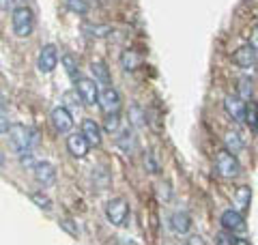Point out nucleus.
Returning <instances> with one entry per match:
<instances>
[{
    "label": "nucleus",
    "mask_w": 258,
    "mask_h": 245,
    "mask_svg": "<svg viewBox=\"0 0 258 245\" xmlns=\"http://www.w3.org/2000/svg\"><path fill=\"white\" fill-rule=\"evenodd\" d=\"M20 163H22V166L24 168H28V170H35V166H37V159H35V155H32L30 151H26V153H22L20 155Z\"/></svg>",
    "instance_id": "bb28decb"
},
{
    "label": "nucleus",
    "mask_w": 258,
    "mask_h": 245,
    "mask_svg": "<svg viewBox=\"0 0 258 245\" xmlns=\"http://www.w3.org/2000/svg\"><path fill=\"white\" fill-rule=\"evenodd\" d=\"M86 30H91V32H88L91 37H108L110 32H112L110 26H91V28H86Z\"/></svg>",
    "instance_id": "c85d7f7f"
},
{
    "label": "nucleus",
    "mask_w": 258,
    "mask_h": 245,
    "mask_svg": "<svg viewBox=\"0 0 258 245\" xmlns=\"http://www.w3.org/2000/svg\"><path fill=\"white\" fill-rule=\"evenodd\" d=\"M82 134L86 136V140L91 142V146H99L101 144V127L97 125L93 118H86L82 122Z\"/></svg>",
    "instance_id": "2eb2a0df"
},
{
    "label": "nucleus",
    "mask_w": 258,
    "mask_h": 245,
    "mask_svg": "<svg viewBox=\"0 0 258 245\" xmlns=\"http://www.w3.org/2000/svg\"><path fill=\"white\" fill-rule=\"evenodd\" d=\"M88 149H91V142L86 140V136H84L82 132H80V134H71V136L67 138V151L74 155V157H78V159L86 157Z\"/></svg>",
    "instance_id": "1a4fd4ad"
},
{
    "label": "nucleus",
    "mask_w": 258,
    "mask_h": 245,
    "mask_svg": "<svg viewBox=\"0 0 258 245\" xmlns=\"http://www.w3.org/2000/svg\"><path fill=\"white\" fill-rule=\"evenodd\" d=\"M232 60H235V65H237V67H241V69H252L256 65V50L252 45L239 47V50L232 54Z\"/></svg>",
    "instance_id": "ddd939ff"
},
{
    "label": "nucleus",
    "mask_w": 258,
    "mask_h": 245,
    "mask_svg": "<svg viewBox=\"0 0 258 245\" xmlns=\"http://www.w3.org/2000/svg\"><path fill=\"white\" fill-rule=\"evenodd\" d=\"M30 200L35 202L39 209H43V211H50L52 209V200L47 198V196H43V194H30Z\"/></svg>",
    "instance_id": "393cba45"
},
{
    "label": "nucleus",
    "mask_w": 258,
    "mask_h": 245,
    "mask_svg": "<svg viewBox=\"0 0 258 245\" xmlns=\"http://www.w3.org/2000/svg\"><path fill=\"white\" fill-rule=\"evenodd\" d=\"M168 226H170V230L174 234H185L191 228V219L187 213H183V211H176V213L170 215V219H168Z\"/></svg>",
    "instance_id": "4468645a"
},
{
    "label": "nucleus",
    "mask_w": 258,
    "mask_h": 245,
    "mask_svg": "<svg viewBox=\"0 0 258 245\" xmlns=\"http://www.w3.org/2000/svg\"><path fill=\"white\" fill-rule=\"evenodd\" d=\"M76 91L80 93V97H82V103L84 105H95L99 103V82L97 80H91V78H80L76 82Z\"/></svg>",
    "instance_id": "20e7f679"
},
{
    "label": "nucleus",
    "mask_w": 258,
    "mask_h": 245,
    "mask_svg": "<svg viewBox=\"0 0 258 245\" xmlns=\"http://www.w3.org/2000/svg\"><path fill=\"white\" fill-rule=\"evenodd\" d=\"M106 217L112 226H125L127 224V217H129V207L125 200L120 198H112L106 204Z\"/></svg>",
    "instance_id": "39448f33"
},
{
    "label": "nucleus",
    "mask_w": 258,
    "mask_h": 245,
    "mask_svg": "<svg viewBox=\"0 0 258 245\" xmlns=\"http://www.w3.org/2000/svg\"><path fill=\"white\" fill-rule=\"evenodd\" d=\"M140 54L138 52H134V50H125L123 54H120V67H123L125 71H134V69H138L140 67Z\"/></svg>",
    "instance_id": "dca6fc26"
},
{
    "label": "nucleus",
    "mask_w": 258,
    "mask_h": 245,
    "mask_svg": "<svg viewBox=\"0 0 258 245\" xmlns=\"http://www.w3.org/2000/svg\"><path fill=\"white\" fill-rule=\"evenodd\" d=\"M35 142H37V134L32 129H26L24 125H13L9 129V144L18 155L30 151Z\"/></svg>",
    "instance_id": "f257e3e1"
},
{
    "label": "nucleus",
    "mask_w": 258,
    "mask_h": 245,
    "mask_svg": "<svg viewBox=\"0 0 258 245\" xmlns=\"http://www.w3.org/2000/svg\"><path fill=\"white\" fill-rule=\"evenodd\" d=\"M249 200H252V190L247 185H241L237 194H235V209L237 211H245L249 207Z\"/></svg>",
    "instance_id": "f3484780"
},
{
    "label": "nucleus",
    "mask_w": 258,
    "mask_h": 245,
    "mask_svg": "<svg viewBox=\"0 0 258 245\" xmlns=\"http://www.w3.org/2000/svg\"><path fill=\"white\" fill-rule=\"evenodd\" d=\"M78 99L82 101V97H80V93H78V91H76V93H74V91H69V93H64V95H62V101H64L62 105H64L67 110H71V112L76 114V112H78V108H80Z\"/></svg>",
    "instance_id": "5701e85b"
},
{
    "label": "nucleus",
    "mask_w": 258,
    "mask_h": 245,
    "mask_svg": "<svg viewBox=\"0 0 258 245\" xmlns=\"http://www.w3.org/2000/svg\"><path fill=\"white\" fill-rule=\"evenodd\" d=\"M99 105H101V110L106 112V114H118V110H120V95L114 91L112 86H106L103 88V93H101V97H99Z\"/></svg>",
    "instance_id": "9d476101"
},
{
    "label": "nucleus",
    "mask_w": 258,
    "mask_h": 245,
    "mask_svg": "<svg viewBox=\"0 0 258 245\" xmlns=\"http://www.w3.org/2000/svg\"><path fill=\"white\" fill-rule=\"evenodd\" d=\"M249 45H252L254 50L258 52V24L252 28V32H249Z\"/></svg>",
    "instance_id": "7c9ffc66"
},
{
    "label": "nucleus",
    "mask_w": 258,
    "mask_h": 245,
    "mask_svg": "<svg viewBox=\"0 0 258 245\" xmlns=\"http://www.w3.org/2000/svg\"><path fill=\"white\" fill-rule=\"evenodd\" d=\"M118 125H120L118 114H108V118H106V125H103V129H106L108 134H118Z\"/></svg>",
    "instance_id": "a878e982"
},
{
    "label": "nucleus",
    "mask_w": 258,
    "mask_h": 245,
    "mask_svg": "<svg viewBox=\"0 0 258 245\" xmlns=\"http://www.w3.org/2000/svg\"><path fill=\"white\" fill-rule=\"evenodd\" d=\"M3 9H5V11H9V9H18V7H15V0H3Z\"/></svg>",
    "instance_id": "72a5a7b5"
},
{
    "label": "nucleus",
    "mask_w": 258,
    "mask_h": 245,
    "mask_svg": "<svg viewBox=\"0 0 258 245\" xmlns=\"http://www.w3.org/2000/svg\"><path fill=\"white\" fill-rule=\"evenodd\" d=\"M60 228H64L69 234H74V236H78V228H74L69 224V219H60Z\"/></svg>",
    "instance_id": "473e14b6"
},
{
    "label": "nucleus",
    "mask_w": 258,
    "mask_h": 245,
    "mask_svg": "<svg viewBox=\"0 0 258 245\" xmlns=\"http://www.w3.org/2000/svg\"><path fill=\"white\" fill-rule=\"evenodd\" d=\"M58 65V50L56 45H43L41 52H39V58H37V69L41 73H52Z\"/></svg>",
    "instance_id": "0eeeda50"
},
{
    "label": "nucleus",
    "mask_w": 258,
    "mask_h": 245,
    "mask_svg": "<svg viewBox=\"0 0 258 245\" xmlns=\"http://www.w3.org/2000/svg\"><path fill=\"white\" fill-rule=\"evenodd\" d=\"M11 26H13V32H15L18 37H28L30 32H32V26H35V20H32V11L26 9V7H18V9H13Z\"/></svg>",
    "instance_id": "f03ea898"
},
{
    "label": "nucleus",
    "mask_w": 258,
    "mask_h": 245,
    "mask_svg": "<svg viewBox=\"0 0 258 245\" xmlns=\"http://www.w3.org/2000/svg\"><path fill=\"white\" fill-rule=\"evenodd\" d=\"M32 172H35V181L43 187H50L56 181V170L52 163H47V161H39Z\"/></svg>",
    "instance_id": "9b49d317"
},
{
    "label": "nucleus",
    "mask_w": 258,
    "mask_h": 245,
    "mask_svg": "<svg viewBox=\"0 0 258 245\" xmlns=\"http://www.w3.org/2000/svg\"><path fill=\"white\" fill-rule=\"evenodd\" d=\"M132 120H134V125H138V127L144 125V122H142V114H140L138 108H132Z\"/></svg>",
    "instance_id": "2f4dec72"
},
{
    "label": "nucleus",
    "mask_w": 258,
    "mask_h": 245,
    "mask_svg": "<svg viewBox=\"0 0 258 245\" xmlns=\"http://www.w3.org/2000/svg\"><path fill=\"white\" fill-rule=\"evenodd\" d=\"M239 97H243V99H249V97H252V82L247 78L239 80Z\"/></svg>",
    "instance_id": "cd10ccee"
},
{
    "label": "nucleus",
    "mask_w": 258,
    "mask_h": 245,
    "mask_svg": "<svg viewBox=\"0 0 258 245\" xmlns=\"http://www.w3.org/2000/svg\"><path fill=\"white\" fill-rule=\"evenodd\" d=\"M215 170L222 176H226V178H235L239 174V170H241L239 161L235 157V153H230L228 149H224V151L217 153V157H215Z\"/></svg>",
    "instance_id": "7ed1b4c3"
},
{
    "label": "nucleus",
    "mask_w": 258,
    "mask_h": 245,
    "mask_svg": "<svg viewBox=\"0 0 258 245\" xmlns=\"http://www.w3.org/2000/svg\"><path fill=\"white\" fill-rule=\"evenodd\" d=\"M224 146L228 149L230 153H241V149H243V140H241V136L237 132H228L224 136Z\"/></svg>",
    "instance_id": "6ab92c4d"
},
{
    "label": "nucleus",
    "mask_w": 258,
    "mask_h": 245,
    "mask_svg": "<svg viewBox=\"0 0 258 245\" xmlns=\"http://www.w3.org/2000/svg\"><path fill=\"white\" fill-rule=\"evenodd\" d=\"M215 241L220 243V245H232V243H241V245H247V241H245V239H237V236H235V232H232V230H226V228H224L222 232H217Z\"/></svg>",
    "instance_id": "412c9836"
},
{
    "label": "nucleus",
    "mask_w": 258,
    "mask_h": 245,
    "mask_svg": "<svg viewBox=\"0 0 258 245\" xmlns=\"http://www.w3.org/2000/svg\"><path fill=\"white\" fill-rule=\"evenodd\" d=\"M60 63H62L64 71H67V76H69L71 80H74V82H78V80H80V67H78V58H76V56L64 54Z\"/></svg>",
    "instance_id": "a211bd4d"
},
{
    "label": "nucleus",
    "mask_w": 258,
    "mask_h": 245,
    "mask_svg": "<svg viewBox=\"0 0 258 245\" xmlns=\"http://www.w3.org/2000/svg\"><path fill=\"white\" fill-rule=\"evenodd\" d=\"M67 7L71 11H78V13L86 11V3H84V0H67Z\"/></svg>",
    "instance_id": "c756f323"
},
{
    "label": "nucleus",
    "mask_w": 258,
    "mask_h": 245,
    "mask_svg": "<svg viewBox=\"0 0 258 245\" xmlns=\"http://www.w3.org/2000/svg\"><path fill=\"white\" fill-rule=\"evenodd\" d=\"M50 120H52V125H54V129L58 134H69L71 127H74V112L67 110L64 105H60V108L52 110Z\"/></svg>",
    "instance_id": "423d86ee"
},
{
    "label": "nucleus",
    "mask_w": 258,
    "mask_h": 245,
    "mask_svg": "<svg viewBox=\"0 0 258 245\" xmlns=\"http://www.w3.org/2000/svg\"><path fill=\"white\" fill-rule=\"evenodd\" d=\"M220 222H222V226L226 228V230H232V232H245V228H247L243 215H241V211H237V209L224 211Z\"/></svg>",
    "instance_id": "6e6552de"
},
{
    "label": "nucleus",
    "mask_w": 258,
    "mask_h": 245,
    "mask_svg": "<svg viewBox=\"0 0 258 245\" xmlns=\"http://www.w3.org/2000/svg\"><path fill=\"white\" fill-rule=\"evenodd\" d=\"M245 122L249 129H258V108L256 103H249L247 110H245Z\"/></svg>",
    "instance_id": "b1692460"
},
{
    "label": "nucleus",
    "mask_w": 258,
    "mask_h": 245,
    "mask_svg": "<svg viewBox=\"0 0 258 245\" xmlns=\"http://www.w3.org/2000/svg\"><path fill=\"white\" fill-rule=\"evenodd\" d=\"M224 108H226V112H228L235 120H245V110H247V105L243 103V97H239V95L226 97V99H224Z\"/></svg>",
    "instance_id": "f8f14e48"
},
{
    "label": "nucleus",
    "mask_w": 258,
    "mask_h": 245,
    "mask_svg": "<svg viewBox=\"0 0 258 245\" xmlns=\"http://www.w3.org/2000/svg\"><path fill=\"white\" fill-rule=\"evenodd\" d=\"M93 73H95V80L99 84H110V73H108V67L103 63H93Z\"/></svg>",
    "instance_id": "4be33fe9"
},
{
    "label": "nucleus",
    "mask_w": 258,
    "mask_h": 245,
    "mask_svg": "<svg viewBox=\"0 0 258 245\" xmlns=\"http://www.w3.org/2000/svg\"><path fill=\"white\" fill-rule=\"evenodd\" d=\"M116 144L125 153H129V151L136 149V138H134V134L129 132V129H123V132H118V136H116Z\"/></svg>",
    "instance_id": "aec40b11"
}]
</instances>
